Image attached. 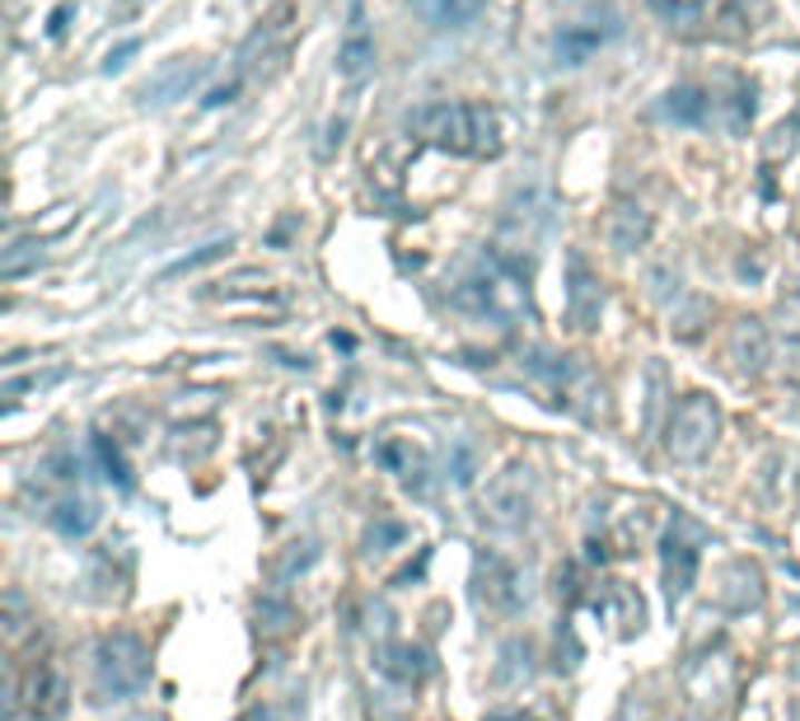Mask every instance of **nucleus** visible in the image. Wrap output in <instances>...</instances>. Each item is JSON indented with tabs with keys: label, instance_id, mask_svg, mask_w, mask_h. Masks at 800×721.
<instances>
[{
	"label": "nucleus",
	"instance_id": "nucleus-8",
	"mask_svg": "<svg viewBox=\"0 0 800 721\" xmlns=\"http://www.w3.org/2000/svg\"><path fill=\"white\" fill-rule=\"evenodd\" d=\"M651 10L660 19H670V24H679V29H693V24H702V19H707L712 0H651Z\"/></svg>",
	"mask_w": 800,
	"mask_h": 721
},
{
	"label": "nucleus",
	"instance_id": "nucleus-1",
	"mask_svg": "<svg viewBox=\"0 0 800 721\" xmlns=\"http://www.w3.org/2000/svg\"><path fill=\"white\" fill-rule=\"evenodd\" d=\"M413 137H422L426 146L436 150H450V155H496L501 150V118L487 108V103H431V108H417L413 118Z\"/></svg>",
	"mask_w": 800,
	"mask_h": 721
},
{
	"label": "nucleus",
	"instance_id": "nucleus-12",
	"mask_svg": "<svg viewBox=\"0 0 800 721\" xmlns=\"http://www.w3.org/2000/svg\"><path fill=\"white\" fill-rule=\"evenodd\" d=\"M342 131H347V118H337L328 127V141H324V155H333V146H342Z\"/></svg>",
	"mask_w": 800,
	"mask_h": 721
},
{
	"label": "nucleus",
	"instance_id": "nucleus-6",
	"mask_svg": "<svg viewBox=\"0 0 800 721\" xmlns=\"http://www.w3.org/2000/svg\"><path fill=\"white\" fill-rule=\"evenodd\" d=\"M665 118H674V122H707V112H712V95L707 89H698V85H683V89H674V95H665Z\"/></svg>",
	"mask_w": 800,
	"mask_h": 721
},
{
	"label": "nucleus",
	"instance_id": "nucleus-7",
	"mask_svg": "<svg viewBox=\"0 0 800 721\" xmlns=\"http://www.w3.org/2000/svg\"><path fill=\"white\" fill-rule=\"evenodd\" d=\"M604 42V33L600 29H562L557 33V61H566V66H581V61H590V52Z\"/></svg>",
	"mask_w": 800,
	"mask_h": 721
},
{
	"label": "nucleus",
	"instance_id": "nucleus-4",
	"mask_svg": "<svg viewBox=\"0 0 800 721\" xmlns=\"http://www.w3.org/2000/svg\"><path fill=\"white\" fill-rule=\"evenodd\" d=\"M487 0H413V10L426 19L431 29H464L483 14Z\"/></svg>",
	"mask_w": 800,
	"mask_h": 721
},
{
	"label": "nucleus",
	"instance_id": "nucleus-3",
	"mask_svg": "<svg viewBox=\"0 0 800 721\" xmlns=\"http://www.w3.org/2000/svg\"><path fill=\"white\" fill-rule=\"evenodd\" d=\"M197 80H201V61H182V57H178V61H169L165 71H159V76L141 89V99H146V103H169V99H182Z\"/></svg>",
	"mask_w": 800,
	"mask_h": 721
},
{
	"label": "nucleus",
	"instance_id": "nucleus-9",
	"mask_svg": "<svg viewBox=\"0 0 800 721\" xmlns=\"http://www.w3.org/2000/svg\"><path fill=\"white\" fill-rule=\"evenodd\" d=\"M646 230H651V220L636 216L632 207H623L619 216H613V244H619V249H636V244L646 239Z\"/></svg>",
	"mask_w": 800,
	"mask_h": 721
},
{
	"label": "nucleus",
	"instance_id": "nucleus-2",
	"mask_svg": "<svg viewBox=\"0 0 800 721\" xmlns=\"http://www.w3.org/2000/svg\"><path fill=\"white\" fill-rule=\"evenodd\" d=\"M717 403L712 398H702V394H693L683 408L674 413V422H670V450L674 455H683V460H698L707 445H712V436H717Z\"/></svg>",
	"mask_w": 800,
	"mask_h": 721
},
{
	"label": "nucleus",
	"instance_id": "nucleus-11",
	"mask_svg": "<svg viewBox=\"0 0 800 721\" xmlns=\"http://www.w3.org/2000/svg\"><path fill=\"white\" fill-rule=\"evenodd\" d=\"M136 48H141V42H136V38H127V42H122V48H118V52H108V61H103V71H122V66H127V57H131Z\"/></svg>",
	"mask_w": 800,
	"mask_h": 721
},
{
	"label": "nucleus",
	"instance_id": "nucleus-13",
	"mask_svg": "<svg viewBox=\"0 0 800 721\" xmlns=\"http://www.w3.org/2000/svg\"><path fill=\"white\" fill-rule=\"evenodd\" d=\"M787 375L800 379V343H787Z\"/></svg>",
	"mask_w": 800,
	"mask_h": 721
},
{
	"label": "nucleus",
	"instance_id": "nucleus-10",
	"mask_svg": "<svg viewBox=\"0 0 800 721\" xmlns=\"http://www.w3.org/2000/svg\"><path fill=\"white\" fill-rule=\"evenodd\" d=\"M796 131H800V118H791V122H782L772 131V141H768V160H782V150L791 155L796 150Z\"/></svg>",
	"mask_w": 800,
	"mask_h": 721
},
{
	"label": "nucleus",
	"instance_id": "nucleus-5",
	"mask_svg": "<svg viewBox=\"0 0 800 721\" xmlns=\"http://www.w3.org/2000/svg\"><path fill=\"white\" fill-rule=\"evenodd\" d=\"M371 66H375V42H371V33L361 29V10H356L352 29H347V42H342V52H337V71L347 80H365L371 76Z\"/></svg>",
	"mask_w": 800,
	"mask_h": 721
}]
</instances>
